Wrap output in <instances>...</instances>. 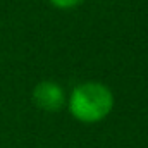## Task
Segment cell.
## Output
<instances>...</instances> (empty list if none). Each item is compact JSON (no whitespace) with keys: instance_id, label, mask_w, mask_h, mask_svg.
Here are the masks:
<instances>
[{"instance_id":"obj_1","label":"cell","mask_w":148,"mask_h":148,"mask_svg":"<svg viewBox=\"0 0 148 148\" xmlns=\"http://www.w3.org/2000/svg\"><path fill=\"white\" fill-rule=\"evenodd\" d=\"M114 95L102 83L88 81L74 88L69 98V110L81 122H98L110 114Z\"/></svg>"},{"instance_id":"obj_3","label":"cell","mask_w":148,"mask_h":148,"mask_svg":"<svg viewBox=\"0 0 148 148\" xmlns=\"http://www.w3.org/2000/svg\"><path fill=\"white\" fill-rule=\"evenodd\" d=\"M83 0H50V3L60 10H67V9H73L76 5H79Z\"/></svg>"},{"instance_id":"obj_2","label":"cell","mask_w":148,"mask_h":148,"mask_svg":"<svg viewBox=\"0 0 148 148\" xmlns=\"http://www.w3.org/2000/svg\"><path fill=\"white\" fill-rule=\"evenodd\" d=\"M33 102L45 112H57L66 103L64 90L53 81H40L33 90Z\"/></svg>"}]
</instances>
